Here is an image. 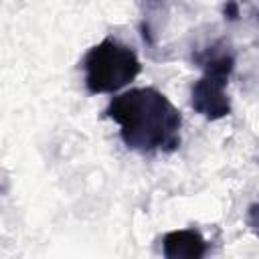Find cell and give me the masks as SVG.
<instances>
[{
	"mask_svg": "<svg viewBox=\"0 0 259 259\" xmlns=\"http://www.w3.org/2000/svg\"><path fill=\"white\" fill-rule=\"evenodd\" d=\"M105 117L119 125L121 142L140 154H172L180 148L182 115L154 87H136L115 95Z\"/></svg>",
	"mask_w": 259,
	"mask_h": 259,
	"instance_id": "cell-1",
	"label": "cell"
},
{
	"mask_svg": "<svg viewBox=\"0 0 259 259\" xmlns=\"http://www.w3.org/2000/svg\"><path fill=\"white\" fill-rule=\"evenodd\" d=\"M194 61L202 67V77L192 85L190 105L206 119H221L231 113V101L227 95L229 77L235 69V53L225 40H217L210 47L196 53Z\"/></svg>",
	"mask_w": 259,
	"mask_h": 259,
	"instance_id": "cell-2",
	"label": "cell"
},
{
	"mask_svg": "<svg viewBox=\"0 0 259 259\" xmlns=\"http://www.w3.org/2000/svg\"><path fill=\"white\" fill-rule=\"evenodd\" d=\"M142 71L140 59L127 45L113 36L91 47L83 57L85 87L89 93H115L132 83Z\"/></svg>",
	"mask_w": 259,
	"mask_h": 259,
	"instance_id": "cell-3",
	"label": "cell"
},
{
	"mask_svg": "<svg viewBox=\"0 0 259 259\" xmlns=\"http://www.w3.org/2000/svg\"><path fill=\"white\" fill-rule=\"evenodd\" d=\"M162 253L168 259H198L206 255V241L196 229L170 231L162 237Z\"/></svg>",
	"mask_w": 259,
	"mask_h": 259,
	"instance_id": "cell-4",
	"label": "cell"
}]
</instances>
